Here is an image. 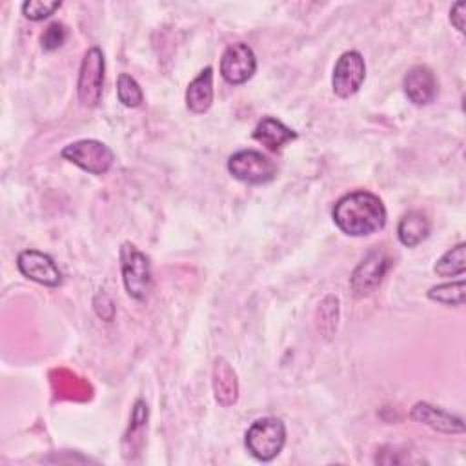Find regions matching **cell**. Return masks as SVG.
I'll use <instances>...</instances> for the list:
<instances>
[{"label": "cell", "instance_id": "1", "mask_svg": "<svg viewBox=\"0 0 466 466\" xmlns=\"http://www.w3.org/2000/svg\"><path fill=\"white\" fill-rule=\"evenodd\" d=\"M331 217L342 233L366 237L384 228L386 208L377 195L359 189L339 198Z\"/></svg>", "mask_w": 466, "mask_h": 466}, {"label": "cell", "instance_id": "2", "mask_svg": "<svg viewBox=\"0 0 466 466\" xmlns=\"http://www.w3.org/2000/svg\"><path fill=\"white\" fill-rule=\"evenodd\" d=\"M248 451L262 462L273 461L284 448L286 426L277 417L257 419L246 431Z\"/></svg>", "mask_w": 466, "mask_h": 466}, {"label": "cell", "instance_id": "3", "mask_svg": "<svg viewBox=\"0 0 466 466\" xmlns=\"http://www.w3.org/2000/svg\"><path fill=\"white\" fill-rule=\"evenodd\" d=\"M120 269L127 295L144 300L151 288L149 258L135 244L124 242L120 248Z\"/></svg>", "mask_w": 466, "mask_h": 466}, {"label": "cell", "instance_id": "4", "mask_svg": "<svg viewBox=\"0 0 466 466\" xmlns=\"http://www.w3.org/2000/svg\"><path fill=\"white\" fill-rule=\"evenodd\" d=\"M104 67L106 62L102 49L96 46L89 47L84 53L76 82L78 100L84 107H96L100 104L104 89Z\"/></svg>", "mask_w": 466, "mask_h": 466}, {"label": "cell", "instance_id": "5", "mask_svg": "<svg viewBox=\"0 0 466 466\" xmlns=\"http://www.w3.org/2000/svg\"><path fill=\"white\" fill-rule=\"evenodd\" d=\"M228 171L246 184H268L277 175L275 162L255 149H240L228 160Z\"/></svg>", "mask_w": 466, "mask_h": 466}, {"label": "cell", "instance_id": "6", "mask_svg": "<svg viewBox=\"0 0 466 466\" xmlns=\"http://www.w3.org/2000/svg\"><path fill=\"white\" fill-rule=\"evenodd\" d=\"M62 157L91 175L107 173L115 160L113 151L104 142L93 138H84L67 144L62 149Z\"/></svg>", "mask_w": 466, "mask_h": 466}, {"label": "cell", "instance_id": "7", "mask_svg": "<svg viewBox=\"0 0 466 466\" xmlns=\"http://www.w3.org/2000/svg\"><path fill=\"white\" fill-rule=\"evenodd\" d=\"M364 78H366V64L362 55L353 49L346 51L339 56L333 67V76H331L333 93L339 98H350L360 89Z\"/></svg>", "mask_w": 466, "mask_h": 466}, {"label": "cell", "instance_id": "8", "mask_svg": "<svg viewBox=\"0 0 466 466\" xmlns=\"http://www.w3.org/2000/svg\"><path fill=\"white\" fill-rule=\"evenodd\" d=\"M257 69V56L244 42L229 44L220 58V75L228 84L238 86L248 82Z\"/></svg>", "mask_w": 466, "mask_h": 466}, {"label": "cell", "instance_id": "9", "mask_svg": "<svg viewBox=\"0 0 466 466\" xmlns=\"http://www.w3.org/2000/svg\"><path fill=\"white\" fill-rule=\"evenodd\" d=\"M391 260L382 249H371L353 269L350 277V286L357 297L370 295L382 280Z\"/></svg>", "mask_w": 466, "mask_h": 466}, {"label": "cell", "instance_id": "10", "mask_svg": "<svg viewBox=\"0 0 466 466\" xmlns=\"http://www.w3.org/2000/svg\"><path fill=\"white\" fill-rule=\"evenodd\" d=\"M16 266L24 277L42 286L56 288L62 284V273L47 253L38 249H24L16 258Z\"/></svg>", "mask_w": 466, "mask_h": 466}, {"label": "cell", "instance_id": "11", "mask_svg": "<svg viewBox=\"0 0 466 466\" xmlns=\"http://www.w3.org/2000/svg\"><path fill=\"white\" fill-rule=\"evenodd\" d=\"M402 87L410 102L415 106H428L437 96V80L428 66H413L406 71Z\"/></svg>", "mask_w": 466, "mask_h": 466}, {"label": "cell", "instance_id": "12", "mask_svg": "<svg viewBox=\"0 0 466 466\" xmlns=\"http://www.w3.org/2000/svg\"><path fill=\"white\" fill-rule=\"evenodd\" d=\"M410 417L413 420H419L426 426H430L435 431L441 433H462L464 431V422L461 417H455L441 408H435L428 402H417L411 408Z\"/></svg>", "mask_w": 466, "mask_h": 466}, {"label": "cell", "instance_id": "13", "mask_svg": "<svg viewBox=\"0 0 466 466\" xmlns=\"http://www.w3.org/2000/svg\"><path fill=\"white\" fill-rule=\"evenodd\" d=\"M213 393L218 404L233 406L238 399V380L231 364L224 357H217L213 362Z\"/></svg>", "mask_w": 466, "mask_h": 466}, {"label": "cell", "instance_id": "14", "mask_svg": "<svg viewBox=\"0 0 466 466\" xmlns=\"http://www.w3.org/2000/svg\"><path fill=\"white\" fill-rule=\"evenodd\" d=\"M186 104L189 111L200 115L206 113L213 104V69L204 67L186 89Z\"/></svg>", "mask_w": 466, "mask_h": 466}, {"label": "cell", "instance_id": "15", "mask_svg": "<svg viewBox=\"0 0 466 466\" xmlns=\"http://www.w3.org/2000/svg\"><path fill=\"white\" fill-rule=\"evenodd\" d=\"M253 138L257 142H260L262 146H266L269 151H279L284 144L291 142L297 138V133L288 127L286 124H282L279 118L275 116H264L255 131H253Z\"/></svg>", "mask_w": 466, "mask_h": 466}, {"label": "cell", "instance_id": "16", "mask_svg": "<svg viewBox=\"0 0 466 466\" xmlns=\"http://www.w3.org/2000/svg\"><path fill=\"white\" fill-rule=\"evenodd\" d=\"M430 229H431V224H430V218L422 213V211H408L399 226H397V235H399V240L408 246V248H413L417 244H420L422 240L428 238L430 235Z\"/></svg>", "mask_w": 466, "mask_h": 466}, {"label": "cell", "instance_id": "17", "mask_svg": "<svg viewBox=\"0 0 466 466\" xmlns=\"http://www.w3.org/2000/svg\"><path fill=\"white\" fill-rule=\"evenodd\" d=\"M435 273L441 277H461L466 271V244L459 242L451 249H448L437 262Z\"/></svg>", "mask_w": 466, "mask_h": 466}, {"label": "cell", "instance_id": "18", "mask_svg": "<svg viewBox=\"0 0 466 466\" xmlns=\"http://www.w3.org/2000/svg\"><path fill=\"white\" fill-rule=\"evenodd\" d=\"M466 284L462 279L455 282H444L428 289V299L444 306H462L464 304Z\"/></svg>", "mask_w": 466, "mask_h": 466}, {"label": "cell", "instance_id": "19", "mask_svg": "<svg viewBox=\"0 0 466 466\" xmlns=\"http://www.w3.org/2000/svg\"><path fill=\"white\" fill-rule=\"evenodd\" d=\"M116 96L126 107H138L144 100L138 82L127 73H120L116 80Z\"/></svg>", "mask_w": 466, "mask_h": 466}, {"label": "cell", "instance_id": "20", "mask_svg": "<svg viewBox=\"0 0 466 466\" xmlns=\"http://www.w3.org/2000/svg\"><path fill=\"white\" fill-rule=\"evenodd\" d=\"M60 7L58 0H27L22 4V13L27 20L40 22L51 16Z\"/></svg>", "mask_w": 466, "mask_h": 466}, {"label": "cell", "instance_id": "21", "mask_svg": "<svg viewBox=\"0 0 466 466\" xmlns=\"http://www.w3.org/2000/svg\"><path fill=\"white\" fill-rule=\"evenodd\" d=\"M55 373L58 375V379H53V384H58V393L69 399H76V393H84L87 391L86 384L75 377L73 373L66 371V370H55Z\"/></svg>", "mask_w": 466, "mask_h": 466}, {"label": "cell", "instance_id": "22", "mask_svg": "<svg viewBox=\"0 0 466 466\" xmlns=\"http://www.w3.org/2000/svg\"><path fill=\"white\" fill-rule=\"evenodd\" d=\"M67 38V31H66V25L60 24V22H53L47 25V29L42 33L40 36V44H42V49L46 51H55L58 49Z\"/></svg>", "mask_w": 466, "mask_h": 466}, {"label": "cell", "instance_id": "23", "mask_svg": "<svg viewBox=\"0 0 466 466\" xmlns=\"http://www.w3.org/2000/svg\"><path fill=\"white\" fill-rule=\"evenodd\" d=\"M464 11H466V2L462 0L453 4L450 9V22L461 33H464Z\"/></svg>", "mask_w": 466, "mask_h": 466}]
</instances>
